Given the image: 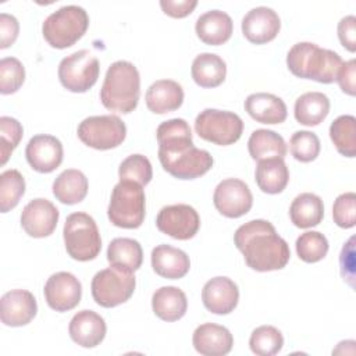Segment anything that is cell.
<instances>
[{
  "label": "cell",
  "instance_id": "6da1fadb",
  "mask_svg": "<svg viewBox=\"0 0 356 356\" xmlns=\"http://www.w3.org/2000/svg\"><path fill=\"white\" fill-rule=\"evenodd\" d=\"M159 160L164 171L178 179H195L213 167V157L207 150L197 149L192 140V131L184 118H171L157 127Z\"/></svg>",
  "mask_w": 356,
  "mask_h": 356
},
{
  "label": "cell",
  "instance_id": "7a4b0ae2",
  "mask_svg": "<svg viewBox=\"0 0 356 356\" xmlns=\"http://www.w3.org/2000/svg\"><path fill=\"white\" fill-rule=\"evenodd\" d=\"M234 243L242 252L248 267L261 273L284 268L291 257L286 241L267 220H252L238 227Z\"/></svg>",
  "mask_w": 356,
  "mask_h": 356
},
{
  "label": "cell",
  "instance_id": "3957f363",
  "mask_svg": "<svg viewBox=\"0 0 356 356\" xmlns=\"http://www.w3.org/2000/svg\"><path fill=\"white\" fill-rule=\"evenodd\" d=\"M342 63L337 51L323 49L312 42L295 43L286 54V65L295 76L320 83H332Z\"/></svg>",
  "mask_w": 356,
  "mask_h": 356
},
{
  "label": "cell",
  "instance_id": "277c9868",
  "mask_svg": "<svg viewBox=\"0 0 356 356\" xmlns=\"http://www.w3.org/2000/svg\"><path fill=\"white\" fill-rule=\"evenodd\" d=\"M140 76L138 68L125 60L114 61L106 72L102 89V104L114 113L128 114L138 106Z\"/></svg>",
  "mask_w": 356,
  "mask_h": 356
},
{
  "label": "cell",
  "instance_id": "5b68a950",
  "mask_svg": "<svg viewBox=\"0 0 356 356\" xmlns=\"http://www.w3.org/2000/svg\"><path fill=\"white\" fill-rule=\"evenodd\" d=\"M89 15L85 8L70 4L53 11L42 25L46 42L56 49H65L75 44L88 31Z\"/></svg>",
  "mask_w": 356,
  "mask_h": 356
},
{
  "label": "cell",
  "instance_id": "8992f818",
  "mask_svg": "<svg viewBox=\"0 0 356 356\" xmlns=\"http://www.w3.org/2000/svg\"><path fill=\"white\" fill-rule=\"evenodd\" d=\"M146 214V197L142 185L132 181H121L113 188L107 217L120 228H139Z\"/></svg>",
  "mask_w": 356,
  "mask_h": 356
},
{
  "label": "cell",
  "instance_id": "52a82bcc",
  "mask_svg": "<svg viewBox=\"0 0 356 356\" xmlns=\"http://www.w3.org/2000/svg\"><path fill=\"white\" fill-rule=\"evenodd\" d=\"M63 238L67 253L78 261L93 260L102 250V238L96 221L83 211L67 217Z\"/></svg>",
  "mask_w": 356,
  "mask_h": 356
},
{
  "label": "cell",
  "instance_id": "ba28073f",
  "mask_svg": "<svg viewBox=\"0 0 356 356\" xmlns=\"http://www.w3.org/2000/svg\"><path fill=\"white\" fill-rule=\"evenodd\" d=\"M134 271L111 266L95 274L90 282L93 300L102 307H115L125 303L135 291Z\"/></svg>",
  "mask_w": 356,
  "mask_h": 356
},
{
  "label": "cell",
  "instance_id": "9c48e42d",
  "mask_svg": "<svg viewBox=\"0 0 356 356\" xmlns=\"http://www.w3.org/2000/svg\"><path fill=\"white\" fill-rule=\"evenodd\" d=\"M195 131L199 138L220 146L235 143L243 132L242 118L227 110L206 108L195 120Z\"/></svg>",
  "mask_w": 356,
  "mask_h": 356
},
{
  "label": "cell",
  "instance_id": "30bf717a",
  "mask_svg": "<svg viewBox=\"0 0 356 356\" xmlns=\"http://www.w3.org/2000/svg\"><path fill=\"white\" fill-rule=\"evenodd\" d=\"M78 138L82 143L97 150H108L120 146L127 136L124 121L113 114L92 115L78 125Z\"/></svg>",
  "mask_w": 356,
  "mask_h": 356
},
{
  "label": "cell",
  "instance_id": "8fae6325",
  "mask_svg": "<svg viewBox=\"0 0 356 356\" xmlns=\"http://www.w3.org/2000/svg\"><path fill=\"white\" fill-rule=\"evenodd\" d=\"M99 72V60L85 49L64 57L58 64V79L61 85L74 93L89 90L97 82Z\"/></svg>",
  "mask_w": 356,
  "mask_h": 356
},
{
  "label": "cell",
  "instance_id": "7c38bea8",
  "mask_svg": "<svg viewBox=\"0 0 356 356\" xmlns=\"http://www.w3.org/2000/svg\"><path fill=\"white\" fill-rule=\"evenodd\" d=\"M156 225L160 232L174 239L188 241L197 234L200 228V217L189 204H170L159 211Z\"/></svg>",
  "mask_w": 356,
  "mask_h": 356
},
{
  "label": "cell",
  "instance_id": "4fadbf2b",
  "mask_svg": "<svg viewBox=\"0 0 356 356\" xmlns=\"http://www.w3.org/2000/svg\"><path fill=\"white\" fill-rule=\"evenodd\" d=\"M214 207L228 218H238L245 216L253 204V195L242 179L227 178L222 179L213 193Z\"/></svg>",
  "mask_w": 356,
  "mask_h": 356
},
{
  "label": "cell",
  "instance_id": "5bb4252c",
  "mask_svg": "<svg viewBox=\"0 0 356 356\" xmlns=\"http://www.w3.org/2000/svg\"><path fill=\"white\" fill-rule=\"evenodd\" d=\"M43 293L49 307L63 313L78 306L82 296V285L74 274L58 271L47 278Z\"/></svg>",
  "mask_w": 356,
  "mask_h": 356
},
{
  "label": "cell",
  "instance_id": "9a60e30c",
  "mask_svg": "<svg viewBox=\"0 0 356 356\" xmlns=\"http://www.w3.org/2000/svg\"><path fill=\"white\" fill-rule=\"evenodd\" d=\"M60 211L47 199L36 197L31 200L21 213V227L33 238H44L54 232Z\"/></svg>",
  "mask_w": 356,
  "mask_h": 356
},
{
  "label": "cell",
  "instance_id": "2e32d148",
  "mask_svg": "<svg viewBox=\"0 0 356 356\" xmlns=\"http://www.w3.org/2000/svg\"><path fill=\"white\" fill-rule=\"evenodd\" d=\"M25 157L28 164L38 172L49 174L54 171L63 161L64 150L60 139L53 135H35L29 139Z\"/></svg>",
  "mask_w": 356,
  "mask_h": 356
},
{
  "label": "cell",
  "instance_id": "e0dca14e",
  "mask_svg": "<svg viewBox=\"0 0 356 356\" xmlns=\"http://www.w3.org/2000/svg\"><path fill=\"white\" fill-rule=\"evenodd\" d=\"M38 313V303L26 289H11L1 296L0 318L4 325L22 327L29 324Z\"/></svg>",
  "mask_w": 356,
  "mask_h": 356
},
{
  "label": "cell",
  "instance_id": "ac0fdd59",
  "mask_svg": "<svg viewBox=\"0 0 356 356\" xmlns=\"http://www.w3.org/2000/svg\"><path fill=\"white\" fill-rule=\"evenodd\" d=\"M281 19L278 14L264 6L249 10L242 18V33L243 36L256 44L271 42L280 32Z\"/></svg>",
  "mask_w": 356,
  "mask_h": 356
},
{
  "label": "cell",
  "instance_id": "d6986e66",
  "mask_svg": "<svg viewBox=\"0 0 356 356\" xmlns=\"http://www.w3.org/2000/svg\"><path fill=\"white\" fill-rule=\"evenodd\" d=\"M204 307L214 314H228L234 312L239 300L238 285L228 277H214L202 289Z\"/></svg>",
  "mask_w": 356,
  "mask_h": 356
},
{
  "label": "cell",
  "instance_id": "ffe728a7",
  "mask_svg": "<svg viewBox=\"0 0 356 356\" xmlns=\"http://www.w3.org/2000/svg\"><path fill=\"white\" fill-rule=\"evenodd\" d=\"M107 325L104 318L93 310H81L70 321L71 339L82 348H95L104 339Z\"/></svg>",
  "mask_w": 356,
  "mask_h": 356
},
{
  "label": "cell",
  "instance_id": "44dd1931",
  "mask_svg": "<svg viewBox=\"0 0 356 356\" xmlns=\"http://www.w3.org/2000/svg\"><path fill=\"white\" fill-rule=\"evenodd\" d=\"M192 343L197 353L204 356H224L231 352L234 337L228 328L214 323H204L196 327Z\"/></svg>",
  "mask_w": 356,
  "mask_h": 356
},
{
  "label": "cell",
  "instance_id": "7402d4cb",
  "mask_svg": "<svg viewBox=\"0 0 356 356\" xmlns=\"http://www.w3.org/2000/svg\"><path fill=\"white\" fill-rule=\"evenodd\" d=\"M150 260L154 273L168 280L182 278L191 268L189 256L184 250L167 243L157 245L152 250Z\"/></svg>",
  "mask_w": 356,
  "mask_h": 356
},
{
  "label": "cell",
  "instance_id": "603a6c76",
  "mask_svg": "<svg viewBox=\"0 0 356 356\" xmlns=\"http://www.w3.org/2000/svg\"><path fill=\"white\" fill-rule=\"evenodd\" d=\"M195 31L203 43L218 46L231 38L234 22L225 11L210 10L199 15L195 24Z\"/></svg>",
  "mask_w": 356,
  "mask_h": 356
},
{
  "label": "cell",
  "instance_id": "cb8c5ba5",
  "mask_svg": "<svg viewBox=\"0 0 356 356\" xmlns=\"http://www.w3.org/2000/svg\"><path fill=\"white\" fill-rule=\"evenodd\" d=\"M245 111L261 124H281L288 114L285 102L281 97L266 92L249 95L245 100Z\"/></svg>",
  "mask_w": 356,
  "mask_h": 356
},
{
  "label": "cell",
  "instance_id": "d4e9b609",
  "mask_svg": "<svg viewBox=\"0 0 356 356\" xmlns=\"http://www.w3.org/2000/svg\"><path fill=\"white\" fill-rule=\"evenodd\" d=\"M145 100L152 113L165 114L182 106L184 89L172 79H159L147 88Z\"/></svg>",
  "mask_w": 356,
  "mask_h": 356
},
{
  "label": "cell",
  "instance_id": "484cf974",
  "mask_svg": "<svg viewBox=\"0 0 356 356\" xmlns=\"http://www.w3.org/2000/svg\"><path fill=\"white\" fill-rule=\"evenodd\" d=\"M152 309L159 318L177 321L185 316L188 299L185 292L178 286H161L152 296Z\"/></svg>",
  "mask_w": 356,
  "mask_h": 356
},
{
  "label": "cell",
  "instance_id": "4316f807",
  "mask_svg": "<svg viewBox=\"0 0 356 356\" xmlns=\"http://www.w3.org/2000/svg\"><path fill=\"white\" fill-rule=\"evenodd\" d=\"M254 179L257 186L270 195L281 193L289 182V170L280 157H271L257 161Z\"/></svg>",
  "mask_w": 356,
  "mask_h": 356
},
{
  "label": "cell",
  "instance_id": "83f0119b",
  "mask_svg": "<svg viewBox=\"0 0 356 356\" xmlns=\"http://www.w3.org/2000/svg\"><path fill=\"white\" fill-rule=\"evenodd\" d=\"M289 217L298 228H312L321 222L324 217V204L320 196L312 192L298 195L289 207Z\"/></svg>",
  "mask_w": 356,
  "mask_h": 356
},
{
  "label": "cell",
  "instance_id": "f1b7e54d",
  "mask_svg": "<svg viewBox=\"0 0 356 356\" xmlns=\"http://www.w3.org/2000/svg\"><path fill=\"white\" fill-rule=\"evenodd\" d=\"M191 74L199 86L216 88L225 79L227 64L214 53H200L192 61Z\"/></svg>",
  "mask_w": 356,
  "mask_h": 356
},
{
  "label": "cell",
  "instance_id": "f546056e",
  "mask_svg": "<svg viewBox=\"0 0 356 356\" xmlns=\"http://www.w3.org/2000/svg\"><path fill=\"white\" fill-rule=\"evenodd\" d=\"M88 178L75 168L64 170L53 182V195L64 204H76L82 202L88 193Z\"/></svg>",
  "mask_w": 356,
  "mask_h": 356
},
{
  "label": "cell",
  "instance_id": "4dcf8cb0",
  "mask_svg": "<svg viewBox=\"0 0 356 356\" xmlns=\"http://www.w3.org/2000/svg\"><path fill=\"white\" fill-rule=\"evenodd\" d=\"M330 113V99L321 92H306L295 102L293 114L299 124L306 127L318 125Z\"/></svg>",
  "mask_w": 356,
  "mask_h": 356
},
{
  "label": "cell",
  "instance_id": "1f68e13d",
  "mask_svg": "<svg viewBox=\"0 0 356 356\" xmlns=\"http://www.w3.org/2000/svg\"><path fill=\"white\" fill-rule=\"evenodd\" d=\"M248 150L253 160L260 161L264 159L286 156V143L281 135L271 129H256L248 140Z\"/></svg>",
  "mask_w": 356,
  "mask_h": 356
},
{
  "label": "cell",
  "instance_id": "d6a6232c",
  "mask_svg": "<svg viewBox=\"0 0 356 356\" xmlns=\"http://www.w3.org/2000/svg\"><path fill=\"white\" fill-rule=\"evenodd\" d=\"M107 260L111 266L136 271L142 266L143 250L136 239L114 238L107 248Z\"/></svg>",
  "mask_w": 356,
  "mask_h": 356
},
{
  "label": "cell",
  "instance_id": "836d02e7",
  "mask_svg": "<svg viewBox=\"0 0 356 356\" xmlns=\"http://www.w3.org/2000/svg\"><path fill=\"white\" fill-rule=\"evenodd\" d=\"M330 138L337 150L346 157L356 154V118L350 114L339 115L330 125Z\"/></svg>",
  "mask_w": 356,
  "mask_h": 356
},
{
  "label": "cell",
  "instance_id": "e575fe53",
  "mask_svg": "<svg viewBox=\"0 0 356 356\" xmlns=\"http://www.w3.org/2000/svg\"><path fill=\"white\" fill-rule=\"evenodd\" d=\"M25 193V179L18 170H6L0 175V210L7 213L14 209Z\"/></svg>",
  "mask_w": 356,
  "mask_h": 356
},
{
  "label": "cell",
  "instance_id": "d590c367",
  "mask_svg": "<svg viewBox=\"0 0 356 356\" xmlns=\"http://www.w3.org/2000/svg\"><path fill=\"white\" fill-rule=\"evenodd\" d=\"M249 346L254 355L273 356L282 349L284 337L281 331L273 325H260L252 331Z\"/></svg>",
  "mask_w": 356,
  "mask_h": 356
},
{
  "label": "cell",
  "instance_id": "8d00e7d4",
  "mask_svg": "<svg viewBox=\"0 0 356 356\" xmlns=\"http://www.w3.org/2000/svg\"><path fill=\"white\" fill-rule=\"evenodd\" d=\"M296 253L305 263H317L328 252V241L318 231H306L296 239Z\"/></svg>",
  "mask_w": 356,
  "mask_h": 356
},
{
  "label": "cell",
  "instance_id": "74e56055",
  "mask_svg": "<svg viewBox=\"0 0 356 356\" xmlns=\"http://www.w3.org/2000/svg\"><path fill=\"white\" fill-rule=\"evenodd\" d=\"M118 177L121 181H132L145 186L153 178V168L146 156L131 154L120 164Z\"/></svg>",
  "mask_w": 356,
  "mask_h": 356
},
{
  "label": "cell",
  "instance_id": "f35d334b",
  "mask_svg": "<svg viewBox=\"0 0 356 356\" xmlns=\"http://www.w3.org/2000/svg\"><path fill=\"white\" fill-rule=\"evenodd\" d=\"M292 156L302 163H310L320 154V139L312 131H296L289 139Z\"/></svg>",
  "mask_w": 356,
  "mask_h": 356
},
{
  "label": "cell",
  "instance_id": "ab89813d",
  "mask_svg": "<svg viewBox=\"0 0 356 356\" xmlns=\"http://www.w3.org/2000/svg\"><path fill=\"white\" fill-rule=\"evenodd\" d=\"M25 81V68L15 57L0 60V92L1 95L15 93Z\"/></svg>",
  "mask_w": 356,
  "mask_h": 356
},
{
  "label": "cell",
  "instance_id": "60d3db41",
  "mask_svg": "<svg viewBox=\"0 0 356 356\" xmlns=\"http://www.w3.org/2000/svg\"><path fill=\"white\" fill-rule=\"evenodd\" d=\"M24 129L18 120L13 117L3 115L0 117V154L1 165H4L22 139Z\"/></svg>",
  "mask_w": 356,
  "mask_h": 356
},
{
  "label": "cell",
  "instance_id": "b9f144b4",
  "mask_svg": "<svg viewBox=\"0 0 356 356\" xmlns=\"http://www.w3.org/2000/svg\"><path fill=\"white\" fill-rule=\"evenodd\" d=\"M334 222L341 228H352L356 224V195L353 192L341 193L332 206Z\"/></svg>",
  "mask_w": 356,
  "mask_h": 356
},
{
  "label": "cell",
  "instance_id": "7bdbcfd3",
  "mask_svg": "<svg viewBox=\"0 0 356 356\" xmlns=\"http://www.w3.org/2000/svg\"><path fill=\"white\" fill-rule=\"evenodd\" d=\"M19 22L18 19L7 13L0 14V49L10 47L18 38Z\"/></svg>",
  "mask_w": 356,
  "mask_h": 356
},
{
  "label": "cell",
  "instance_id": "ee69618b",
  "mask_svg": "<svg viewBox=\"0 0 356 356\" xmlns=\"http://www.w3.org/2000/svg\"><path fill=\"white\" fill-rule=\"evenodd\" d=\"M338 38L341 44L349 50H356V18L355 15H346L338 22Z\"/></svg>",
  "mask_w": 356,
  "mask_h": 356
},
{
  "label": "cell",
  "instance_id": "f6af8a7d",
  "mask_svg": "<svg viewBox=\"0 0 356 356\" xmlns=\"http://www.w3.org/2000/svg\"><path fill=\"white\" fill-rule=\"evenodd\" d=\"M342 89L343 93L355 96V89H356V61L355 58L342 63L337 79H335Z\"/></svg>",
  "mask_w": 356,
  "mask_h": 356
},
{
  "label": "cell",
  "instance_id": "bcb514c9",
  "mask_svg": "<svg viewBox=\"0 0 356 356\" xmlns=\"http://www.w3.org/2000/svg\"><path fill=\"white\" fill-rule=\"evenodd\" d=\"M196 6V0H160V7L164 14L172 18H184L189 15Z\"/></svg>",
  "mask_w": 356,
  "mask_h": 356
}]
</instances>
